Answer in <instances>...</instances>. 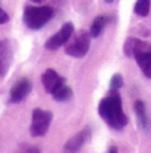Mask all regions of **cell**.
I'll return each instance as SVG.
<instances>
[{"label": "cell", "instance_id": "cell-1", "mask_svg": "<svg viewBox=\"0 0 151 153\" xmlns=\"http://www.w3.org/2000/svg\"><path fill=\"white\" fill-rule=\"evenodd\" d=\"M98 113L110 128L117 131L123 129L129 123V119L123 112L122 99L118 92H110L109 96L101 100L98 105Z\"/></svg>", "mask_w": 151, "mask_h": 153}, {"label": "cell", "instance_id": "cell-2", "mask_svg": "<svg viewBox=\"0 0 151 153\" xmlns=\"http://www.w3.org/2000/svg\"><path fill=\"white\" fill-rule=\"evenodd\" d=\"M53 16V8L49 5H41V7H27L24 11V20L25 25L28 28L33 29H40L43 28L49 20Z\"/></svg>", "mask_w": 151, "mask_h": 153}, {"label": "cell", "instance_id": "cell-3", "mask_svg": "<svg viewBox=\"0 0 151 153\" xmlns=\"http://www.w3.org/2000/svg\"><path fill=\"white\" fill-rule=\"evenodd\" d=\"M53 114L49 111H44L36 108L32 112V120H31V126L29 132L33 137H43L48 132L49 126H51Z\"/></svg>", "mask_w": 151, "mask_h": 153}, {"label": "cell", "instance_id": "cell-4", "mask_svg": "<svg viewBox=\"0 0 151 153\" xmlns=\"http://www.w3.org/2000/svg\"><path fill=\"white\" fill-rule=\"evenodd\" d=\"M90 33L80 32L73 42L66 45L65 53L73 56V57H84L89 52V48H90Z\"/></svg>", "mask_w": 151, "mask_h": 153}, {"label": "cell", "instance_id": "cell-5", "mask_svg": "<svg viewBox=\"0 0 151 153\" xmlns=\"http://www.w3.org/2000/svg\"><path fill=\"white\" fill-rule=\"evenodd\" d=\"M74 32V25L70 22L65 23L62 27L60 28V31L57 33H54L53 36H51L45 43V48L49 51H56L60 47H62L64 44H66L69 42V39L72 37Z\"/></svg>", "mask_w": 151, "mask_h": 153}, {"label": "cell", "instance_id": "cell-6", "mask_svg": "<svg viewBox=\"0 0 151 153\" xmlns=\"http://www.w3.org/2000/svg\"><path fill=\"white\" fill-rule=\"evenodd\" d=\"M134 57L143 75L147 79H151V44L141 42L134 53Z\"/></svg>", "mask_w": 151, "mask_h": 153}, {"label": "cell", "instance_id": "cell-7", "mask_svg": "<svg viewBox=\"0 0 151 153\" xmlns=\"http://www.w3.org/2000/svg\"><path fill=\"white\" fill-rule=\"evenodd\" d=\"M32 91V83L29 79L27 77H23L20 80H17L15 85L11 88L10 91V100L11 102H20L23 101L28 95L31 93Z\"/></svg>", "mask_w": 151, "mask_h": 153}, {"label": "cell", "instance_id": "cell-8", "mask_svg": "<svg viewBox=\"0 0 151 153\" xmlns=\"http://www.w3.org/2000/svg\"><path fill=\"white\" fill-rule=\"evenodd\" d=\"M90 133H92L90 128H85V129H82V131L77 132L74 136H72L70 139L65 143V145H64V152L65 153H76V152H78L84 146V144L89 140Z\"/></svg>", "mask_w": 151, "mask_h": 153}, {"label": "cell", "instance_id": "cell-9", "mask_svg": "<svg viewBox=\"0 0 151 153\" xmlns=\"http://www.w3.org/2000/svg\"><path fill=\"white\" fill-rule=\"evenodd\" d=\"M13 59L12 45L8 40H0V79L7 75Z\"/></svg>", "mask_w": 151, "mask_h": 153}, {"label": "cell", "instance_id": "cell-10", "mask_svg": "<svg viewBox=\"0 0 151 153\" xmlns=\"http://www.w3.org/2000/svg\"><path fill=\"white\" fill-rule=\"evenodd\" d=\"M41 81L43 85H44L45 91L49 93H53L57 88H60L61 85L65 84V79L61 77L59 73L56 72L54 69H46L41 76Z\"/></svg>", "mask_w": 151, "mask_h": 153}, {"label": "cell", "instance_id": "cell-11", "mask_svg": "<svg viewBox=\"0 0 151 153\" xmlns=\"http://www.w3.org/2000/svg\"><path fill=\"white\" fill-rule=\"evenodd\" d=\"M134 112L136 116V121H138V126L144 132H150L151 129V119L147 113L146 109V104H144L142 100H136L134 102Z\"/></svg>", "mask_w": 151, "mask_h": 153}, {"label": "cell", "instance_id": "cell-12", "mask_svg": "<svg viewBox=\"0 0 151 153\" xmlns=\"http://www.w3.org/2000/svg\"><path fill=\"white\" fill-rule=\"evenodd\" d=\"M107 22H109V19H107V16L105 15H101V16H97L94 20H93L92 23V27H90V36L92 37H98L101 36V33L103 32V29H105Z\"/></svg>", "mask_w": 151, "mask_h": 153}, {"label": "cell", "instance_id": "cell-13", "mask_svg": "<svg viewBox=\"0 0 151 153\" xmlns=\"http://www.w3.org/2000/svg\"><path fill=\"white\" fill-rule=\"evenodd\" d=\"M52 96H53V99L57 100V101H68V100L73 96V92H72V89L68 85L64 84V85H61L60 88H57V89L52 93Z\"/></svg>", "mask_w": 151, "mask_h": 153}, {"label": "cell", "instance_id": "cell-14", "mask_svg": "<svg viewBox=\"0 0 151 153\" xmlns=\"http://www.w3.org/2000/svg\"><path fill=\"white\" fill-rule=\"evenodd\" d=\"M139 43H141V40L136 39V37H127L126 42L123 44V52L125 55L127 56V57H133L136 51V48H138Z\"/></svg>", "mask_w": 151, "mask_h": 153}, {"label": "cell", "instance_id": "cell-15", "mask_svg": "<svg viewBox=\"0 0 151 153\" xmlns=\"http://www.w3.org/2000/svg\"><path fill=\"white\" fill-rule=\"evenodd\" d=\"M150 5L151 1L150 0H136L135 5H134V12L138 16H147L150 12Z\"/></svg>", "mask_w": 151, "mask_h": 153}, {"label": "cell", "instance_id": "cell-16", "mask_svg": "<svg viewBox=\"0 0 151 153\" xmlns=\"http://www.w3.org/2000/svg\"><path fill=\"white\" fill-rule=\"evenodd\" d=\"M123 85V77L121 73H115L110 80V92H118Z\"/></svg>", "mask_w": 151, "mask_h": 153}, {"label": "cell", "instance_id": "cell-17", "mask_svg": "<svg viewBox=\"0 0 151 153\" xmlns=\"http://www.w3.org/2000/svg\"><path fill=\"white\" fill-rule=\"evenodd\" d=\"M8 20H10V16H8V13L5 12L4 10H1V8H0V24H5Z\"/></svg>", "mask_w": 151, "mask_h": 153}, {"label": "cell", "instance_id": "cell-18", "mask_svg": "<svg viewBox=\"0 0 151 153\" xmlns=\"http://www.w3.org/2000/svg\"><path fill=\"white\" fill-rule=\"evenodd\" d=\"M21 153H40V151L36 146H25Z\"/></svg>", "mask_w": 151, "mask_h": 153}, {"label": "cell", "instance_id": "cell-19", "mask_svg": "<svg viewBox=\"0 0 151 153\" xmlns=\"http://www.w3.org/2000/svg\"><path fill=\"white\" fill-rule=\"evenodd\" d=\"M107 153H118V149L115 148V146H111V148L107 151Z\"/></svg>", "mask_w": 151, "mask_h": 153}, {"label": "cell", "instance_id": "cell-20", "mask_svg": "<svg viewBox=\"0 0 151 153\" xmlns=\"http://www.w3.org/2000/svg\"><path fill=\"white\" fill-rule=\"evenodd\" d=\"M31 1H33V3H43L44 0H31Z\"/></svg>", "mask_w": 151, "mask_h": 153}, {"label": "cell", "instance_id": "cell-21", "mask_svg": "<svg viewBox=\"0 0 151 153\" xmlns=\"http://www.w3.org/2000/svg\"><path fill=\"white\" fill-rule=\"evenodd\" d=\"M114 0H105V3H107V4H110V3H113Z\"/></svg>", "mask_w": 151, "mask_h": 153}]
</instances>
